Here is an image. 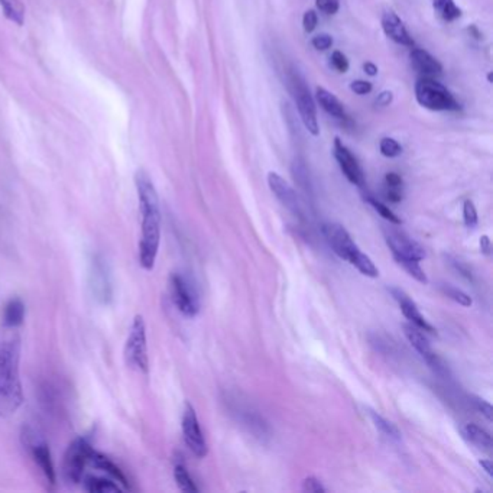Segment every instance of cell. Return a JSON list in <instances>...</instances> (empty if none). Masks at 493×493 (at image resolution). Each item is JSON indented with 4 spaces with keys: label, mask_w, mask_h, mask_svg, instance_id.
Wrapping results in <instances>:
<instances>
[{
    "label": "cell",
    "mask_w": 493,
    "mask_h": 493,
    "mask_svg": "<svg viewBox=\"0 0 493 493\" xmlns=\"http://www.w3.org/2000/svg\"><path fill=\"white\" fill-rule=\"evenodd\" d=\"M135 187L139 203L140 239L138 244L139 263L145 271H152L161 244V207L159 196L149 174L139 170L135 175Z\"/></svg>",
    "instance_id": "obj_1"
},
{
    "label": "cell",
    "mask_w": 493,
    "mask_h": 493,
    "mask_svg": "<svg viewBox=\"0 0 493 493\" xmlns=\"http://www.w3.org/2000/svg\"><path fill=\"white\" fill-rule=\"evenodd\" d=\"M20 327L0 325V417H10L24 404L20 382L22 336Z\"/></svg>",
    "instance_id": "obj_2"
},
{
    "label": "cell",
    "mask_w": 493,
    "mask_h": 493,
    "mask_svg": "<svg viewBox=\"0 0 493 493\" xmlns=\"http://www.w3.org/2000/svg\"><path fill=\"white\" fill-rule=\"evenodd\" d=\"M323 233L334 253L355 266L362 275L369 278H376L379 275V271L372 259L359 249V246L353 242L343 226L336 223H325L323 226Z\"/></svg>",
    "instance_id": "obj_3"
},
{
    "label": "cell",
    "mask_w": 493,
    "mask_h": 493,
    "mask_svg": "<svg viewBox=\"0 0 493 493\" xmlns=\"http://www.w3.org/2000/svg\"><path fill=\"white\" fill-rule=\"evenodd\" d=\"M415 98L420 105L434 112L460 110V103L444 84L429 77H422L415 84Z\"/></svg>",
    "instance_id": "obj_4"
},
{
    "label": "cell",
    "mask_w": 493,
    "mask_h": 493,
    "mask_svg": "<svg viewBox=\"0 0 493 493\" xmlns=\"http://www.w3.org/2000/svg\"><path fill=\"white\" fill-rule=\"evenodd\" d=\"M125 360L126 365L143 375L149 372V355H148V337L147 324L140 314L133 317L129 333L125 343Z\"/></svg>",
    "instance_id": "obj_5"
},
{
    "label": "cell",
    "mask_w": 493,
    "mask_h": 493,
    "mask_svg": "<svg viewBox=\"0 0 493 493\" xmlns=\"http://www.w3.org/2000/svg\"><path fill=\"white\" fill-rule=\"evenodd\" d=\"M288 89L295 101V106L298 109L300 117L304 123L305 129L313 136H318L320 128H318L316 101L310 93V89H308L305 83L304 77L297 70H291L288 73Z\"/></svg>",
    "instance_id": "obj_6"
},
{
    "label": "cell",
    "mask_w": 493,
    "mask_h": 493,
    "mask_svg": "<svg viewBox=\"0 0 493 493\" xmlns=\"http://www.w3.org/2000/svg\"><path fill=\"white\" fill-rule=\"evenodd\" d=\"M93 447L86 437L75 439L67 448L63 463V473L68 483L77 485L83 480L84 470L90 464Z\"/></svg>",
    "instance_id": "obj_7"
},
{
    "label": "cell",
    "mask_w": 493,
    "mask_h": 493,
    "mask_svg": "<svg viewBox=\"0 0 493 493\" xmlns=\"http://www.w3.org/2000/svg\"><path fill=\"white\" fill-rule=\"evenodd\" d=\"M181 425H182L184 441H186L187 447L191 450V453L198 459L207 456L209 447H207V443H205L204 434L201 431L196 409L190 402H186V406H184Z\"/></svg>",
    "instance_id": "obj_8"
},
{
    "label": "cell",
    "mask_w": 493,
    "mask_h": 493,
    "mask_svg": "<svg viewBox=\"0 0 493 493\" xmlns=\"http://www.w3.org/2000/svg\"><path fill=\"white\" fill-rule=\"evenodd\" d=\"M170 288H171L172 301L178 308V311L190 318L196 317L198 314L200 305H198V298L193 291L190 284L179 274H172L170 279Z\"/></svg>",
    "instance_id": "obj_9"
},
{
    "label": "cell",
    "mask_w": 493,
    "mask_h": 493,
    "mask_svg": "<svg viewBox=\"0 0 493 493\" xmlns=\"http://www.w3.org/2000/svg\"><path fill=\"white\" fill-rule=\"evenodd\" d=\"M385 242L392 252V256H404L415 260H421L425 258V252L421 248V244L414 239H411L406 233L399 232L394 228H383Z\"/></svg>",
    "instance_id": "obj_10"
},
{
    "label": "cell",
    "mask_w": 493,
    "mask_h": 493,
    "mask_svg": "<svg viewBox=\"0 0 493 493\" xmlns=\"http://www.w3.org/2000/svg\"><path fill=\"white\" fill-rule=\"evenodd\" d=\"M24 437L27 439L25 444L29 447L32 459L36 463V466L39 467L41 473L44 475L47 483L54 487L55 483H57V475H55V467H54V462H52L50 447L44 441H38L34 437V434L29 433V431H25Z\"/></svg>",
    "instance_id": "obj_11"
},
{
    "label": "cell",
    "mask_w": 493,
    "mask_h": 493,
    "mask_svg": "<svg viewBox=\"0 0 493 493\" xmlns=\"http://www.w3.org/2000/svg\"><path fill=\"white\" fill-rule=\"evenodd\" d=\"M90 286L93 295L101 301L108 302L112 298V281L108 263L100 256H94L90 270Z\"/></svg>",
    "instance_id": "obj_12"
},
{
    "label": "cell",
    "mask_w": 493,
    "mask_h": 493,
    "mask_svg": "<svg viewBox=\"0 0 493 493\" xmlns=\"http://www.w3.org/2000/svg\"><path fill=\"white\" fill-rule=\"evenodd\" d=\"M333 152H334V158L339 162L340 170L343 171L344 177L352 184H355V186L362 187L363 182H365V177H363L360 163L356 159V156L352 154V151L348 149L339 138L334 139Z\"/></svg>",
    "instance_id": "obj_13"
},
{
    "label": "cell",
    "mask_w": 493,
    "mask_h": 493,
    "mask_svg": "<svg viewBox=\"0 0 493 493\" xmlns=\"http://www.w3.org/2000/svg\"><path fill=\"white\" fill-rule=\"evenodd\" d=\"M381 24L385 35L389 39H392L394 43L409 48L414 47V39L409 35L404 20L392 9H386L382 13Z\"/></svg>",
    "instance_id": "obj_14"
},
{
    "label": "cell",
    "mask_w": 493,
    "mask_h": 493,
    "mask_svg": "<svg viewBox=\"0 0 493 493\" xmlns=\"http://www.w3.org/2000/svg\"><path fill=\"white\" fill-rule=\"evenodd\" d=\"M391 293H392L394 298L399 302L402 314L405 316L406 320L411 321V324L418 327L420 330L427 332V333H429V334H437L436 328H434L433 325H431V324L425 320V317L420 313L417 304H415L413 300H411L404 291H401V290H398V288H391Z\"/></svg>",
    "instance_id": "obj_15"
},
{
    "label": "cell",
    "mask_w": 493,
    "mask_h": 493,
    "mask_svg": "<svg viewBox=\"0 0 493 493\" xmlns=\"http://www.w3.org/2000/svg\"><path fill=\"white\" fill-rule=\"evenodd\" d=\"M402 328H404V334L408 339L409 344L415 348V351L421 355V358L431 367H434V369H437V371H440V366H441L440 359L437 358L433 348H431L427 337L421 333L422 330H420L418 327H415L413 324H404Z\"/></svg>",
    "instance_id": "obj_16"
},
{
    "label": "cell",
    "mask_w": 493,
    "mask_h": 493,
    "mask_svg": "<svg viewBox=\"0 0 493 493\" xmlns=\"http://www.w3.org/2000/svg\"><path fill=\"white\" fill-rule=\"evenodd\" d=\"M268 184H270L271 191L277 196V198L285 205L286 209L291 210L295 214H300L301 207H300L298 197L288 182H286L279 174L270 172L268 174Z\"/></svg>",
    "instance_id": "obj_17"
},
{
    "label": "cell",
    "mask_w": 493,
    "mask_h": 493,
    "mask_svg": "<svg viewBox=\"0 0 493 493\" xmlns=\"http://www.w3.org/2000/svg\"><path fill=\"white\" fill-rule=\"evenodd\" d=\"M90 464H93L96 469H98L101 471H105L106 475H109L113 480H116L125 490L131 489V485H129L126 475L123 473V470L115 462H112L108 456L93 450L91 457H90Z\"/></svg>",
    "instance_id": "obj_18"
},
{
    "label": "cell",
    "mask_w": 493,
    "mask_h": 493,
    "mask_svg": "<svg viewBox=\"0 0 493 493\" xmlns=\"http://www.w3.org/2000/svg\"><path fill=\"white\" fill-rule=\"evenodd\" d=\"M409 58L414 68L422 74L433 75V74L443 73V66L440 61L422 48H413V51L409 54Z\"/></svg>",
    "instance_id": "obj_19"
},
{
    "label": "cell",
    "mask_w": 493,
    "mask_h": 493,
    "mask_svg": "<svg viewBox=\"0 0 493 493\" xmlns=\"http://www.w3.org/2000/svg\"><path fill=\"white\" fill-rule=\"evenodd\" d=\"M316 98L318 101V105L333 117L343 119L344 117V108L341 105V101L328 90L323 87L316 89Z\"/></svg>",
    "instance_id": "obj_20"
},
{
    "label": "cell",
    "mask_w": 493,
    "mask_h": 493,
    "mask_svg": "<svg viewBox=\"0 0 493 493\" xmlns=\"http://www.w3.org/2000/svg\"><path fill=\"white\" fill-rule=\"evenodd\" d=\"M24 320H25V304L22 302V300L12 298L5 307L3 324L20 327L24 324Z\"/></svg>",
    "instance_id": "obj_21"
},
{
    "label": "cell",
    "mask_w": 493,
    "mask_h": 493,
    "mask_svg": "<svg viewBox=\"0 0 493 493\" xmlns=\"http://www.w3.org/2000/svg\"><path fill=\"white\" fill-rule=\"evenodd\" d=\"M84 489L90 493H117V492H123V489L116 480L106 479V478H97V476H87L84 480Z\"/></svg>",
    "instance_id": "obj_22"
},
{
    "label": "cell",
    "mask_w": 493,
    "mask_h": 493,
    "mask_svg": "<svg viewBox=\"0 0 493 493\" xmlns=\"http://www.w3.org/2000/svg\"><path fill=\"white\" fill-rule=\"evenodd\" d=\"M464 436L471 444H475L480 450H490L493 446L490 434L476 424H467L464 427Z\"/></svg>",
    "instance_id": "obj_23"
},
{
    "label": "cell",
    "mask_w": 493,
    "mask_h": 493,
    "mask_svg": "<svg viewBox=\"0 0 493 493\" xmlns=\"http://www.w3.org/2000/svg\"><path fill=\"white\" fill-rule=\"evenodd\" d=\"M433 6L436 13L446 22H453L462 16V9L455 3V0H434Z\"/></svg>",
    "instance_id": "obj_24"
},
{
    "label": "cell",
    "mask_w": 493,
    "mask_h": 493,
    "mask_svg": "<svg viewBox=\"0 0 493 493\" xmlns=\"http://www.w3.org/2000/svg\"><path fill=\"white\" fill-rule=\"evenodd\" d=\"M174 478H175L177 486L182 492H187V493H197L198 492V487L196 486L193 478L190 476L189 470H187V467L184 463H177L175 464V467H174Z\"/></svg>",
    "instance_id": "obj_25"
},
{
    "label": "cell",
    "mask_w": 493,
    "mask_h": 493,
    "mask_svg": "<svg viewBox=\"0 0 493 493\" xmlns=\"http://www.w3.org/2000/svg\"><path fill=\"white\" fill-rule=\"evenodd\" d=\"M369 414H371V418H372L375 427L381 431V433L385 437L391 439L394 441H399L401 440V433H399V429H398V427L395 424H392L391 421H388L386 418H383L382 415L375 413V411H369Z\"/></svg>",
    "instance_id": "obj_26"
},
{
    "label": "cell",
    "mask_w": 493,
    "mask_h": 493,
    "mask_svg": "<svg viewBox=\"0 0 493 493\" xmlns=\"http://www.w3.org/2000/svg\"><path fill=\"white\" fill-rule=\"evenodd\" d=\"M394 259L397 260L398 265L402 266V268L406 271L408 275H411V277H413L414 279H417L421 284H427L428 282L425 272L422 271V268L420 266V260L411 259V258H404V256H397V255H394Z\"/></svg>",
    "instance_id": "obj_27"
},
{
    "label": "cell",
    "mask_w": 493,
    "mask_h": 493,
    "mask_svg": "<svg viewBox=\"0 0 493 493\" xmlns=\"http://www.w3.org/2000/svg\"><path fill=\"white\" fill-rule=\"evenodd\" d=\"M0 6H2L5 15L10 20H13V22H16L19 25H22L25 10H24L22 5L17 2V0H0Z\"/></svg>",
    "instance_id": "obj_28"
},
{
    "label": "cell",
    "mask_w": 493,
    "mask_h": 493,
    "mask_svg": "<svg viewBox=\"0 0 493 493\" xmlns=\"http://www.w3.org/2000/svg\"><path fill=\"white\" fill-rule=\"evenodd\" d=\"M367 203L372 205V207L379 213V216H382L385 220H388L389 223H394V224H401V219L391 210L389 207H386V205L383 203H381L379 200H376L375 197H371V196H367L366 197Z\"/></svg>",
    "instance_id": "obj_29"
},
{
    "label": "cell",
    "mask_w": 493,
    "mask_h": 493,
    "mask_svg": "<svg viewBox=\"0 0 493 493\" xmlns=\"http://www.w3.org/2000/svg\"><path fill=\"white\" fill-rule=\"evenodd\" d=\"M379 151L386 158H397L402 154V147L394 138H382L379 142Z\"/></svg>",
    "instance_id": "obj_30"
},
{
    "label": "cell",
    "mask_w": 493,
    "mask_h": 493,
    "mask_svg": "<svg viewBox=\"0 0 493 493\" xmlns=\"http://www.w3.org/2000/svg\"><path fill=\"white\" fill-rule=\"evenodd\" d=\"M441 290H443V293H444L447 297H450L451 300L459 302V304L463 305V307H470L471 304H473V301H471V298H470L466 293H463V291L455 288V286H451V285H448V284L441 285Z\"/></svg>",
    "instance_id": "obj_31"
},
{
    "label": "cell",
    "mask_w": 493,
    "mask_h": 493,
    "mask_svg": "<svg viewBox=\"0 0 493 493\" xmlns=\"http://www.w3.org/2000/svg\"><path fill=\"white\" fill-rule=\"evenodd\" d=\"M463 219H464V224L467 226L469 229H473L478 226V212L473 201L466 200L463 204Z\"/></svg>",
    "instance_id": "obj_32"
},
{
    "label": "cell",
    "mask_w": 493,
    "mask_h": 493,
    "mask_svg": "<svg viewBox=\"0 0 493 493\" xmlns=\"http://www.w3.org/2000/svg\"><path fill=\"white\" fill-rule=\"evenodd\" d=\"M332 66L336 71L344 74L348 71V67H351V64H348V59L347 57L341 52V51H334L332 54Z\"/></svg>",
    "instance_id": "obj_33"
},
{
    "label": "cell",
    "mask_w": 493,
    "mask_h": 493,
    "mask_svg": "<svg viewBox=\"0 0 493 493\" xmlns=\"http://www.w3.org/2000/svg\"><path fill=\"white\" fill-rule=\"evenodd\" d=\"M311 44L316 50L318 51H325L328 48H332L333 45V38L332 35H328V34H318L313 38L311 41Z\"/></svg>",
    "instance_id": "obj_34"
},
{
    "label": "cell",
    "mask_w": 493,
    "mask_h": 493,
    "mask_svg": "<svg viewBox=\"0 0 493 493\" xmlns=\"http://www.w3.org/2000/svg\"><path fill=\"white\" fill-rule=\"evenodd\" d=\"M316 6L325 15H336L340 9L339 0H316Z\"/></svg>",
    "instance_id": "obj_35"
},
{
    "label": "cell",
    "mask_w": 493,
    "mask_h": 493,
    "mask_svg": "<svg viewBox=\"0 0 493 493\" xmlns=\"http://www.w3.org/2000/svg\"><path fill=\"white\" fill-rule=\"evenodd\" d=\"M317 24H318V16L316 13V10H307L302 16V27H304V31L307 34H311L316 28H317Z\"/></svg>",
    "instance_id": "obj_36"
},
{
    "label": "cell",
    "mask_w": 493,
    "mask_h": 493,
    "mask_svg": "<svg viewBox=\"0 0 493 493\" xmlns=\"http://www.w3.org/2000/svg\"><path fill=\"white\" fill-rule=\"evenodd\" d=\"M471 399H473L471 402H473L475 408L479 411V413L483 414L489 421H492V418H493V408H492V405L489 402H486L485 399L478 398V397H471Z\"/></svg>",
    "instance_id": "obj_37"
},
{
    "label": "cell",
    "mask_w": 493,
    "mask_h": 493,
    "mask_svg": "<svg viewBox=\"0 0 493 493\" xmlns=\"http://www.w3.org/2000/svg\"><path fill=\"white\" fill-rule=\"evenodd\" d=\"M302 490L308 492V493H320V492H325V487L323 486V483L317 478L310 476V478L304 479Z\"/></svg>",
    "instance_id": "obj_38"
},
{
    "label": "cell",
    "mask_w": 493,
    "mask_h": 493,
    "mask_svg": "<svg viewBox=\"0 0 493 493\" xmlns=\"http://www.w3.org/2000/svg\"><path fill=\"white\" fill-rule=\"evenodd\" d=\"M372 89H374L372 83H369V81H366V80H355L351 83V90L359 96L369 94L372 91Z\"/></svg>",
    "instance_id": "obj_39"
},
{
    "label": "cell",
    "mask_w": 493,
    "mask_h": 493,
    "mask_svg": "<svg viewBox=\"0 0 493 493\" xmlns=\"http://www.w3.org/2000/svg\"><path fill=\"white\" fill-rule=\"evenodd\" d=\"M386 187L391 189H402V178L397 172H388L385 177Z\"/></svg>",
    "instance_id": "obj_40"
},
{
    "label": "cell",
    "mask_w": 493,
    "mask_h": 493,
    "mask_svg": "<svg viewBox=\"0 0 493 493\" xmlns=\"http://www.w3.org/2000/svg\"><path fill=\"white\" fill-rule=\"evenodd\" d=\"M392 100H394V94H392V91H388V90H385V91H382V93L378 96V98H376V106L386 108V106L391 105Z\"/></svg>",
    "instance_id": "obj_41"
},
{
    "label": "cell",
    "mask_w": 493,
    "mask_h": 493,
    "mask_svg": "<svg viewBox=\"0 0 493 493\" xmlns=\"http://www.w3.org/2000/svg\"><path fill=\"white\" fill-rule=\"evenodd\" d=\"M386 197L389 201L399 203L402 200V189H391L386 187Z\"/></svg>",
    "instance_id": "obj_42"
},
{
    "label": "cell",
    "mask_w": 493,
    "mask_h": 493,
    "mask_svg": "<svg viewBox=\"0 0 493 493\" xmlns=\"http://www.w3.org/2000/svg\"><path fill=\"white\" fill-rule=\"evenodd\" d=\"M480 252L486 256L490 255L492 252V244H490V239L489 236H482L480 237Z\"/></svg>",
    "instance_id": "obj_43"
},
{
    "label": "cell",
    "mask_w": 493,
    "mask_h": 493,
    "mask_svg": "<svg viewBox=\"0 0 493 493\" xmlns=\"http://www.w3.org/2000/svg\"><path fill=\"white\" fill-rule=\"evenodd\" d=\"M363 70L367 75H371V77H375L378 74V67L374 63H365Z\"/></svg>",
    "instance_id": "obj_44"
},
{
    "label": "cell",
    "mask_w": 493,
    "mask_h": 493,
    "mask_svg": "<svg viewBox=\"0 0 493 493\" xmlns=\"http://www.w3.org/2000/svg\"><path fill=\"white\" fill-rule=\"evenodd\" d=\"M479 464L485 469V471H486V473H487L490 478L493 476V463H492L490 460H480Z\"/></svg>",
    "instance_id": "obj_45"
}]
</instances>
